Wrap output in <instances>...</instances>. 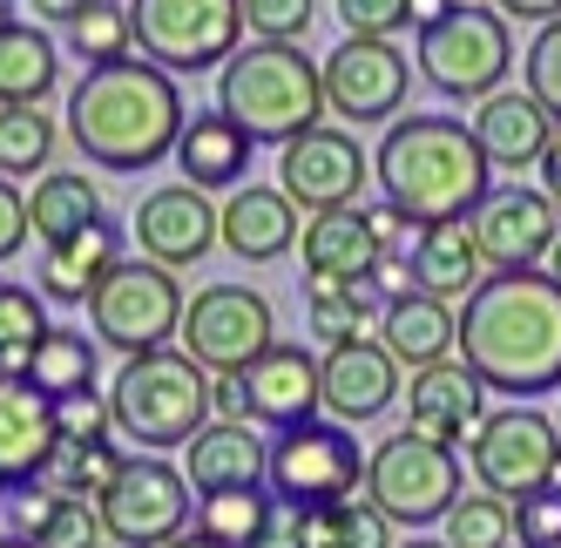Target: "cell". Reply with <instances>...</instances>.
Segmentation results:
<instances>
[{
  "label": "cell",
  "instance_id": "obj_1",
  "mask_svg": "<svg viewBox=\"0 0 561 548\" xmlns=\"http://www.w3.org/2000/svg\"><path fill=\"white\" fill-rule=\"evenodd\" d=\"M460 359L488 393L535 400L561 386V285L548 271H488L460 305Z\"/></svg>",
  "mask_w": 561,
  "mask_h": 548
},
{
  "label": "cell",
  "instance_id": "obj_2",
  "mask_svg": "<svg viewBox=\"0 0 561 548\" xmlns=\"http://www.w3.org/2000/svg\"><path fill=\"white\" fill-rule=\"evenodd\" d=\"M183 123H190V109L176 95V75L142 55L89 68L68 89V142L95 170H123V176L156 170L163 156H176Z\"/></svg>",
  "mask_w": 561,
  "mask_h": 548
},
{
  "label": "cell",
  "instance_id": "obj_3",
  "mask_svg": "<svg viewBox=\"0 0 561 548\" xmlns=\"http://www.w3.org/2000/svg\"><path fill=\"white\" fill-rule=\"evenodd\" d=\"M373 176L386 190V204L399 217H413L420 230L467 224L480 210V197L494 190L488 149L454 115H399V123H386V136L373 149Z\"/></svg>",
  "mask_w": 561,
  "mask_h": 548
},
{
  "label": "cell",
  "instance_id": "obj_4",
  "mask_svg": "<svg viewBox=\"0 0 561 548\" xmlns=\"http://www.w3.org/2000/svg\"><path fill=\"white\" fill-rule=\"evenodd\" d=\"M108 413H115V434L136 441L142 454L190 447L217 420V373L196 366L183 345L176 352L170 345L136 352V359H123V373L108 379Z\"/></svg>",
  "mask_w": 561,
  "mask_h": 548
},
{
  "label": "cell",
  "instance_id": "obj_5",
  "mask_svg": "<svg viewBox=\"0 0 561 548\" xmlns=\"http://www.w3.org/2000/svg\"><path fill=\"white\" fill-rule=\"evenodd\" d=\"M217 109L230 115L251 142H277L325 123V68L305 61L298 42H251L217 68Z\"/></svg>",
  "mask_w": 561,
  "mask_h": 548
},
{
  "label": "cell",
  "instance_id": "obj_6",
  "mask_svg": "<svg viewBox=\"0 0 561 548\" xmlns=\"http://www.w3.org/2000/svg\"><path fill=\"white\" fill-rule=\"evenodd\" d=\"M366 494L392 528L447 522V507L460 501V454L447 441L420 434V426H399L366 460Z\"/></svg>",
  "mask_w": 561,
  "mask_h": 548
},
{
  "label": "cell",
  "instance_id": "obj_7",
  "mask_svg": "<svg viewBox=\"0 0 561 548\" xmlns=\"http://www.w3.org/2000/svg\"><path fill=\"white\" fill-rule=\"evenodd\" d=\"M420 75L433 95L447 102H488L507 68H514V34L501 8H454L439 14L433 27H420V48H413Z\"/></svg>",
  "mask_w": 561,
  "mask_h": 548
},
{
  "label": "cell",
  "instance_id": "obj_8",
  "mask_svg": "<svg viewBox=\"0 0 561 548\" xmlns=\"http://www.w3.org/2000/svg\"><path fill=\"white\" fill-rule=\"evenodd\" d=\"M129 27L142 61L204 75L244 48V0H129Z\"/></svg>",
  "mask_w": 561,
  "mask_h": 548
},
{
  "label": "cell",
  "instance_id": "obj_9",
  "mask_svg": "<svg viewBox=\"0 0 561 548\" xmlns=\"http://www.w3.org/2000/svg\"><path fill=\"white\" fill-rule=\"evenodd\" d=\"M467 475L488 494H501V501H528V494L554 488L561 481V434H554V420L535 413L528 400L494 407L467 434Z\"/></svg>",
  "mask_w": 561,
  "mask_h": 548
},
{
  "label": "cell",
  "instance_id": "obj_10",
  "mask_svg": "<svg viewBox=\"0 0 561 548\" xmlns=\"http://www.w3.org/2000/svg\"><path fill=\"white\" fill-rule=\"evenodd\" d=\"M183 285H176V271L170 264H156V258H123L108 271V278L95 285L89 298V326L102 345H115L123 359H136V352H156V345H170L176 326H183Z\"/></svg>",
  "mask_w": 561,
  "mask_h": 548
},
{
  "label": "cell",
  "instance_id": "obj_11",
  "mask_svg": "<svg viewBox=\"0 0 561 548\" xmlns=\"http://www.w3.org/2000/svg\"><path fill=\"white\" fill-rule=\"evenodd\" d=\"M190 475L170 467L163 454H129L115 488L95 501L102 507V528H108V548H170L176 535H190L196 507H190Z\"/></svg>",
  "mask_w": 561,
  "mask_h": 548
},
{
  "label": "cell",
  "instance_id": "obj_12",
  "mask_svg": "<svg viewBox=\"0 0 561 548\" xmlns=\"http://www.w3.org/2000/svg\"><path fill=\"white\" fill-rule=\"evenodd\" d=\"M183 352L196 366H210L217 379L244 373L251 359L277 345V319H271V298L251 285H204L183 305V326H176Z\"/></svg>",
  "mask_w": 561,
  "mask_h": 548
},
{
  "label": "cell",
  "instance_id": "obj_13",
  "mask_svg": "<svg viewBox=\"0 0 561 548\" xmlns=\"http://www.w3.org/2000/svg\"><path fill=\"white\" fill-rule=\"evenodd\" d=\"M366 460L373 454H358V441L345 434V420L285 426V434L271 441V494H291V501L325 507L339 494L366 488Z\"/></svg>",
  "mask_w": 561,
  "mask_h": 548
},
{
  "label": "cell",
  "instance_id": "obj_14",
  "mask_svg": "<svg viewBox=\"0 0 561 548\" xmlns=\"http://www.w3.org/2000/svg\"><path fill=\"white\" fill-rule=\"evenodd\" d=\"M325 68V109L345 115V123H399L407 109V89H413V61L399 55L379 34H345V42L318 61Z\"/></svg>",
  "mask_w": 561,
  "mask_h": 548
},
{
  "label": "cell",
  "instance_id": "obj_15",
  "mask_svg": "<svg viewBox=\"0 0 561 548\" xmlns=\"http://www.w3.org/2000/svg\"><path fill=\"white\" fill-rule=\"evenodd\" d=\"M366 176H373V156L358 149L352 129H332V123H318V129H305L277 149V190H285L305 217L358 204Z\"/></svg>",
  "mask_w": 561,
  "mask_h": 548
},
{
  "label": "cell",
  "instance_id": "obj_16",
  "mask_svg": "<svg viewBox=\"0 0 561 548\" xmlns=\"http://www.w3.org/2000/svg\"><path fill=\"white\" fill-rule=\"evenodd\" d=\"M467 230H473L480 258H488V271H535V264H548V251L561 238V204L548 190L507 183V190H488V197H480Z\"/></svg>",
  "mask_w": 561,
  "mask_h": 548
},
{
  "label": "cell",
  "instance_id": "obj_17",
  "mask_svg": "<svg viewBox=\"0 0 561 548\" xmlns=\"http://www.w3.org/2000/svg\"><path fill=\"white\" fill-rule=\"evenodd\" d=\"M129 230H136L142 258L170 264V271L204 264L210 244H224V217L210 210V190H196V183H163V190H149V197L136 204V217H129Z\"/></svg>",
  "mask_w": 561,
  "mask_h": 548
},
{
  "label": "cell",
  "instance_id": "obj_18",
  "mask_svg": "<svg viewBox=\"0 0 561 548\" xmlns=\"http://www.w3.org/2000/svg\"><path fill=\"white\" fill-rule=\"evenodd\" d=\"M399 366L392 352H386V339H339L325 359H318V386H325V413L332 420H379L407 386H399Z\"/></svg>",
  "mask_w": 561,
  "mask_h": 548
},
{
  "label": "cell",
  "instance_id": "obj_19",
  "mask_svg": "<svg viewBox=\"0 0 561 548\" xmlns=\"http://www.w3.org/2000/svg\"><path fill=\"white\" fill-rule=\"evenodd\" d=\"M237 386H244V420L251 426H277V434L318 420V407H325L318 359L305 345H271L264 359H251L244 373H237Z\"/></svg>",
  "mask_w": 561,
  "mask_h": 548
},
{
  "label": "cell",
  "instance_id": "obj_20",
  "mask_svg": "<svg viewBox=\"0 0 561 548\" xmlns=\"http://www.w3.org/2000/svg\"><path fill=\"white\" fill-rule=\"evenodd\" d=\"M305 278H332V285H366L379 258H386V238H379V210L366 204H345V210H318L305 217Z\"/></svg>",
  "mask_w": 561,
  "mask_h": 548
},
{
  "label": "cell",
  "instance_id": "obj_21",
  "mask_svg": "<svg viewBox=\"0 0 561 548\" xmlns=\"http://www.w3.org/2000/svg\"><path fill=\"white\" fill-rule=\"evenodd\" d=\"M217 217H224L230 258H244V264H277V258H291L298 238H305V210L277 183H237Z\"/></svg>",
  "mask_w": 561,
  "mask_h": 548
},
{
  "label": "cell",
  "instance_id": "obj_22",
  "mask_svg": "<svg viewBox=\"0 0 561 548\" xmlns=\"http://www.w3.org/2000/svg\"><path fill=\"white\" fill-rule=\"evenodd\" d=\"M488 420V379H480L467 359H439L426 373H413L407 386V426H420V434L433 441H467L473 426Z\"/></svg>",
  "mask_w": 561,
  "mask_h": 548
},
{
  "label": "cell",
  "instance_id": "obj_23",
  "mask_svg": "<svg viewBox=\"0 0 561 548\" xmlns=\"http://www.w3.org/2000/svg\"><path fill=\"white\" fill-rule=\"evenodd\" d=\"M55 447V400L34 393L27 379H0V488H34L48 475Z\"/></svg>",
  "mask_w": 561,
  "mask_h": 548
},
{
  "label": "cell",
  "instance_id": "obj_24",
  "mask_svg": "<svg viewBox=\"0 0 561 548\" xmlns=\"http://www.w3.org/2000/svg\"><path fill=\"white\" fill-rule=\"evenodd\" d=\"M183 475L196 494H237V488H264L271 481V447L257 441L251 420H210L204 434L183 447Z\"/></svg>",
  "mask_w": 561,
  "mask_h": 548
},
{
  "label": "cell",
  "instance_id": "obj_25",
  "mask_svg": "<svg viewBox=\"0 0 561 548\" xmlns=\"http://www.w3.org/2000/svg\"><path fill=\"white\" fill-rule=\"evenodd\" d=\"M473 142L488 149L494 170H535L541 149L554 136V115L528 95V89H494L488 102H473Z\"/></svg>",
  "mask_w": 561,
  "mask_h": 548
},
{
  "label": "cell",
  "instance_id": "obj_26",
  "mask_svg": "<svg viewBox=\"0 0 561 548\" xmlns=\"http://www.w3.org/2000/svg\"><path fill=\"white\" fill-rule=\"evenodd\" d=\"M379 339H386V352L407 373H426V366H439V359L460 352V311L447 298H433V292H407V298L386 305Z\"/></svg>",
  "mask_w": 561,
  "mask_h": 548
},
{
  "label": "cell",
  "instance_id": "obj_27",
  "mask_svg": "<svg viewBox=\"0 0 561 548\" xmlns=\"http://www.w3.org/2000/svg\"><path fill=\"white\" fill-rule=\"evenodd\" d=\"M115 264H123V238H115V224L102 217L89 230H75V238H61V244H42V298L48 305H89Z\"/></svg>",
  "mask_w": 561,
  "mask_h": 548
},
{
  "label": "cell",
  "instance_id": "obj_28",
  "mask_svg": "<svg viewBox=\"0 0 561 548\" xmlns=\"http://www.w3.org/2000/svg\"><path fill=\"white\" fill-rule=\"evenodd\" d=\"M251 149H257V142L237 129L224 109H210V115H190V123H183L170 163H176L183 183H196V190H237V183H244V170H251Z\"/></svg>",
  "mask_w": 561,
  "mask_h": 548
},
{
  "label": "cell",
  "instance_id": "obj_29",
  "mask_svg": "<svg viewBox=\"0 0 561 548\" xmlns=\"http://www.w3.org/2000/svg\"><path fill=\"white\" fill-rule=\"evenodd\" d=\"M413 285L433 292V298H473L480 285H488V258H480L473 230L467 224H426L420 230V251H413Z\"/></svg>",
  "mask_w": 561,
  "mask_h": 548
},
{
  "label": "cell",
  "instance_id": "obj_30",
  "mask_svg": "<svg viewBox=\"0 0 561 548\" xmlns=\"http://www.w3.org/2000/svg\"><path fill=\"white\" fill-rule=\"evenodd\" d=\"M14 522L34 548H108V528H102V507L89 494H61V488H42V494H21Z\"/></svg>",
  "mask_w": 561,
  "mask_h": 548
},
{
  "label": "cell",
  "instance_id": "obj_31",
  "mask_svg": "<svg viewBox=\"0 0 561 548\" xmlns=\"http://www.w3.org/2000/svg\"><path fill=\"white\" fill-rule=\"evenodd\" d=\"M27 224H34V238H42V244H61V238H75V230L102 224V190L82 170H48V176H34Z\"/></svg>",
  "mask_w": 561,
  "mask_h": 548
},
{
  "label": "cell",
  "instance_id": "obj_32",
  "mask_svg": "<svg viewBox=\"0 0 561 548\" xmlns=\"http://www.w3.org/2000/svg\"><path fill=\"white\" fill-rule=\"evenodd\" d=\"M386 292L366 278V285H332V278H305V311H311V332H325L332 345L339 339H366V332H379V319H386Z\"/></svg>",
  "mask_w": 561,
  "mask_h": 548
},
{
  "label": "cell",
  "instance_id": "obj_33",
  "mask_svg": "<svg viewBox=\"0 0 561 548\" xmlns=\"http://www.w3.org/2000/svg\"><path fill=\"white\" fill-rule=\"evenodd\" d=\"M61 82V55L34 21L0 34V102H42Z\"/></svg>",
  "mask_w": 561,
  "mask_h": 548
},
{
  "label": "cell",
  "instance_id": "obj_34",
  "mask_svg": "<svg viewBox=\"0 0 561 548\" xmlns=\"http://www.w3.org/2000/svg\"><path fill=\"white\" fill-rule=\"evenodd\" d=\"M27 386H34V393H48V400L89 393V386H95V339L75 332V326H55L42 339V352H34V366H27Z\"/></svg>",
  "mask_w": 561,
  "mask_h": 548
},
{
  "label": "cell",
  "instance_id": "obj_35",
  "mask_svg": "<svg viewBox=\"0 0 561 548\" xmlns=\"http://www.w3.org/2000/svg\"><path fill=\"white\" fill-rule=\"evenodd\" d=\"M48 332L55 326H48L42 298H34L27 285L0 278V379H27V366H34V352H42Z\"/></svg>",
  "mask_w": 561,
  "mask_h": 548
},
{
  "label": "cell",
  "instance_id": "obj_36",
  "mask_svg": "<svg viewBox=\"0 0 561 548\" xmlns=\"http://www.w3.org/2000/svg\"><path fill=\"white\" fill-rule=\"evenodd\" d=\"M55 156V115H42V102H0V176H34Z\"/></svg>",
  "mask_w": 561,
  "mask_h": 548
},
{
  "label": "cell",
  "instance_id": "obj_37",
  "mask_svg": "<svg viewBox=\"0 0 561 548\" xmlns=\"http://www.w3.org/2000/svg\"><path fill=\"white\" fill-rule=\"evenodd\" d=\"M123 460H129V454L115 447V441H61L55 460H48V475H42V488L102 501V494L115 488V475H123Z\"/></svg>",
  "mask_w": 561,
  "mask_h": 548
},
{
  "label": "cell",
  "instance_id": "obj_38",
  "mask_svg": "<svg viewBox=\"0 0 561 548\" xmlns=\"http://www.w3.org/2000/svg\"><path fill=\"white\" fill-rule=\"evenodd\" d=\"M311 548H392V522L373 507V494H339L311 507Z\"/></svg>",
  "mask_w": 561,
  "mask_h": 548
},
{
  "label": "cell",
  "instance_id": "obj_39",
  "mask_svg": "<svg viewBox=\"0 0 561 548\" xmlns=\"http://www.w3.org/2000/svg\"><path fill=\"white\" fill-rule=\"evenodd\" d=\"M447 535V548H514V501H501V494H460L454 507H447V522H439Z\"/></svg>",
  "mask_w": 561,
  "mask_h": 548
},
{
  "label": "cell",
  "instance_id": "obj_40",
  "mask_svg": "<svg viewBox=\"0 0 561 548\" xmlns=\"http://www.w3.org/2000/svg\"><path fill=\"white\" fill-rule=\"evenodd\" d=\"M68 48L82 55L89 68L129 61V55H136V27H129V8H115V0H95L89 14H75V21H68Z\"/></svg>",
  "mask_w": 561,
  "mask_h": 548
},
{
  "label": "cell",
  "instance_id": "obj_41",
  "mask_svg": "<svg viewBox=\"0 0 561 548\" xmlns=\"http://www.w3.org/2000/svg\"><path fill=\"white\" fill-rule=\"evenodd\" d=\"M257 522H264V488H237V494H196V522L190 528L224 541V548H251Z\"/></svg>",
  "mask_w": 561,
  "mask_h": 548
},
{
  "label": "cell",
  "instance_id": "obj_42",
  "mask_svg": "<svg viewBox=\"0 0 561 548\" xmlns=\"http://www.w3.org/2000/svg\"><path fill=\"white\" fill-rule=\"evenodd\" d=\"M311 21H318V0H244L251 42H305Z\"/></svg>",
  "mask_w": 561,
  "mask_h": 548
},
{
  "label": "cell",
  "instance_id": "obj_43",
  "mask_svg": "<svg viewBox=\"0 0 561 548\" xmlns=\"http://www.w3.org/2000/svg\"><path fill=\"white\" fill-rule=\"evenodd\" d=\"M520 82H528V95L561 123V21H548V27L535 34L528 61H520Z\"/></svg>",
  "mask_w": 561,
  "mask_h": 548
},
{
  "label": "cell",
  "instance_id": "obj_44",
  "mask_svg": "<svg viewBox=\"0 0 561 548\" xmlns=\"http://www.w3.org/2000/svg\"><path fill=\"white\" fill-rule=\"evenodd\" d=\"M55 434H61V441H108V434H115V413H108V393H102V386L55 400Z\"/></svg>",
  "mask_w": 561,
  "mask_h": 548
},
{
  "label": "cell",
  "instance_id": "obj_45",
  "mask_svg": "<svg viewBox=\"0 0 561 548\" xmlns=\"http://www.w3.org/2000/svg\"><path fill=\"white\" fill-rule=\"evenodd\" d=\"M251 548H311V501L264 494V522H257Z\"/></svg>",
  "mask_w": 561,
  "mask_h": 548
},
{
  "label": "cell",
  "instance_id": "obj_46",
  "mask_svg": "<svg viewBox=\"0 0 561 548\" xmlns=\"http://www.w3.org/2000/svg\"><path fill=\"white\" fill-rule=\"evenodd\" d=\"M514 535H520V548H561V481L514 501Z\"/></svg>",
  "mask_w": 561,
  "mask_h": 548
},
{
  "label": "cell",
  "instance_id": "obj_47",
  "mask_svg": "<svg viewBox=\"0 0 561 548\" xmlns=\"http://www.w3.org/2000/svg\"><path fill=\"white\" fill-rule=\"evenodd\" d=\"M339 21H345V34H379V42H392L399 27H413V0H339Z\"/></svg>",
  "mask_w": 561,
  "mask_h": 548
},
{
  "label": "cell",
  "instance_id": "obj_48",
  "mask_svg": "<svg viewBox=\"0 0 561 548\" xmlns=\"http://www.w3.org/2000/svg\"><path fill=\"white\" fill-rule=\"evenodd\" d=\"M34 238V224H27V197L14 190V176H0V264L21 258V244Z\"/></svg>",
  "mask_w": 561,
  "mask_h": 548
},
{
  "label": "cell",
  "instance_id": "obj_49",
  "mask_svg": "<svg viewBox=\"0 0 561 548\" xmlns=\"http://www.w3.org/2000/svg\"><path fill=\"white\" fill-rule=\"evenodd\" d=\"M494 8L507 14V21H561V0H494Z\"/></svg>",
  "mask_w": 561,
  "mask_h": 548
},
{
  "label": "cell",
  "instance_id": "obj_50",
  "mask_svg": "<svg viewBox=\"0 0 561 548\" xmlns=\"http://www.w3.org/2000/svg\"><path fill=\"white\" fill-rule=\"evenodd\" d=\"M535 170H541V190L561 204V123H554V136H548V149H541V163H535Z\"/></svg>",
  "mask_w": 561,
  "mask_h": 548
},
{
  "label": "cell",
  "instance_id": "obj_51",
  "mask_svg": "<svg viewBox=\"0 0 561 548\" xmlns=\"http://www.w3.org/2000/svg\"><path fill=\"white\" fill-rule=\"evenodd\" d=\"M27 8H34V21H61V27H68L75 14H89L95 0H27Z\"/></svg>",
  "mask_w": 561,
  "mask_h": 548
},
{
  "label": "cell",
  "instance_id": "obj_52",
  "mask_svg": "<svg viewBox=\"0 0 561 548\" xmlns=\"http://www.w3.org/2000/svg\"><path fill=\"white\" fill-rule=\"evenodd\" d=\"M217 413H224V420H244V386H237V373L217 379Z\"/></svg>",
  "mask_w": 561,
  "mask_h": 548
},
{
  "label": "cell",
  "instance_id": "obj_53",
  "mask_svg": "<svg viewBox=\"0 0 561 548\" xmlns=\"http://www.w3.org/2000/svg\"><path fill=\"white\" fill-rule=\"evenodd\" d=\"M439 14H454V0H413V27H433Z\"/></svg>",
  "mask_w": 561,
  "mask_h": 548
},
{
  "label": "cell",
  "instance_id": "obj_54",
  "mask_svg": "<svg viewBox=\"0 0 561 548\" xmlns=\"http://www.w3.org/2000/svg\"><path fill=\"white\" fill-rule=\"evenodd\" d=\"M170 548H224V541H210V535H196V528H190V535H176Z\"/></svg>",
  "mask_w": 561,
  "mask_h": 548
},
{
  "label": "cell",
  "instance_id": "obj_55",
  "mask_svg": "<svg viewBox=\"0 0 561 548\" xmlns=\"http://www.w3.org/2000/svg\"><path fill=\"white\" fill-rule=\"evenodd\" d=\"M21 27V8H14V0H0V34H14Z\"/></svg>",
  "mask_w": 561,
  "mask_h": 548
},
{
  "label": "cell",
  "instance_id": "obj_56",
  "mask_svg": "<svg viewBox=\"0 0 561 548\" xmlns=\"http://www.w3.org/2000/svg\"><path fill=\"white\" fill-rule=\"evenodd\" d=\"M541 271H548V278L561 285V238H554V251H548V264H541Z\"/></svg>",
  "mask_w": 561,
  "mask_h": 548
},
{
  "label": "cell",
  "instance_id": "obj_57",
  "mask_svg": "<svg viewBox=\"0 0 561 548\" xmlns=\"http://www.w3.org/2000/svg\"><path fill=\"white\" fill-rule=\"evenodd\" d=\"M0 548H34V541L27 535H0Z\"/></svg>",
  "mask_w": 561,
  "mask_h": 548
},
{
  "label": "cell",
  "instance_id": "obj_58",
  "mask_svg": "<svg viewBox=\"0 0 561 548\" xmlns=\"http://www.w3.org/2000/svg\"><path fill=\"white\" fill-rule=\"evenodd\" d=\"M407 548H447V541H407Z\"/></svg>",
  "mask_w": 561,
  "mask_h": 548
},
{
  "label": "cell",
  "instance_id": "obj_59",
  "mask_svg": "<svg viewBox=\"0 0 561 548\" xmlns=\"http://www.w3.org/2000/svg\"><path fill=\"white\" fill-rule=\"evenodd\" d=\"M454 8H488V0H454Z\"/></svg>",
  "mask_w": 561,
  "mask_h": 548
},
{
  "label": "cell",
  "instance_id": "obj_60",
  "mask_svg": "<svg viewBox=\"0 0 561 548\" xmlns=\"http://www.w3.org/2000/svg\"><path fill=\"white\" fill-rule=\"evenodd\" d=\"M554 434H561V407H554Z\"/></svg>",
  "mask_w": 561,
  "mask_h": 548
}]
</instances>
